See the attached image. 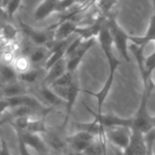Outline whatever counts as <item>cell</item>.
Returning <instances> with one entry per match:
<instances>
[{
	"label": "cell",
	"mask_w": 155,
	"mask_h": 155,
	"mask_svg": "<svg viewBox=\"0 0 155 155\" xmlns=\"http://www.w3.org/2000/svg\"><path fill=\"white\" fill-rule=\"evenodd\" d=\"M153 88L150 87H143V93L141 97L140 103L139 105L138 110L134 117H132V127L138 129L144 134L148 133L151 130H153V117H151L148 110V101L150 94Z\"/></svg>",
	"instance_id": "7a4b0ae2"
},
{
	"label": "cell",
	"mask_w": 155,
	"mask_h": 155,
	"mask_svg": "<svg viewBox=\"0 0 155 155\" xmlns=\"http://www.w3.org/2000/svg\"><path fill=\"white\" fill-rule=\"evenodd\" d=\"M97 39H98V41L101 45V49H102V51L106 57V59L108 61L109 75H108V78L105 81L104 86L102 87V89L99 92L94 93V92H91L89 91H83L85 93L90 94V95L93 96L94 98H96L97 102H98L97 112L102 113V107H103V104H104V102H105V101H106V99H107V97H108V95H109V93L112 88L116 70L118 69L119 66L121 64V61L120 59H118L113 53L114 44H113V40H112V38H111V35H110V29L108 27L107 18L105 19V21L101 27V29L98 35Z\"/></svg>",
	"instance_id": "6da1fadb"
},
{
	"label": "cell",
	"mask_w": 155,
	"mask_h": 155,
	"mask_svg": "<svg viewBox=\"0 0 155 155\" xmlns=\"http://www.w3.org/2000/svg\"><path fill=\"white\" fill-rule=\"evenodd\" d=\"M45 135L47 137V140H45V141L47 142L48 147H50L58 152H62L66 150L68 146L66 139H63L60 135L55 132H50L49 130H48V132H46Z\"/></svg>",
	"instance_id": "2e32d148"
},
{
	"label": "cell",
	"mask_w": 155,
	"mask_h": 155,
	"mask_svg": "<svg viewBox=\"0 0 155 155\" xmlns=\"http://www.w3.org/2000/svg\"><path fill=\"white\" fill-rule=\"evenodd\" d=\"M0 155H12L8 149V142L3 137H2V145H1V150H0Z\"/></svg>",
	"instance_id": "4316f807"
},
{
	"label": "cell",
	"mask_w": 155,
	"mask_h": 155,
	"mask_svg": "<svg viewBox=\"0 0 155 155\" xmlns=\"http://www.w3.org/2000/svg\"><path fill=\"white\" fill-rule=\"evenodd\" d=\"M0 30H1V29H0Z\"/></svg>",
	"instance_id": "836d02e7"
},
{
	"label": "cell",
	"mask_w": 155,
	"mask_h": 155,
	"mask_svg": "<svg viewBox=\"0 0 155 155\" xmlns=\"http://www.w3.org/2000/svg\"><path fill=\"white\" fill-rule=\"evenodd\" d=\"M60 0H44L34 12V18L37 21H42L48 18L53 12H57V8Z\"/></svg>",
	"instance_id": "4fadbf2b"
},
{
	"label": "cell",
	"mask_w": 155,
	"mask_h": 155,
	"mask_svg": "<svg viewBox=\"0 0 155 155\" xmlns=\"http://www.w3.org/2000/svg\"><path fill=\"white\" fill-rule=\"evenodd\" d=\"M18 150L20 155H32L28 150V147L24 143L22 139L18 136Z\"/></svg>",
	"instance_id": "484cf974"
},
{
	"label": "cell",
	"mask_w": 155,
	"mask_h": 155,
	"mask_svg": "<svg viewBox=\"0 0 155 155\" xmlns=\"http://www.w3.org/2000/svg\"><path fill=\"white\" fill-rule=\"evenodd\" d=\"M107 23L113 40L114 47L117 48L122 58H124L127 62H130V57L129 54L130 36L118 25V23L112 17L107 18Z\"/></svg>",
	"instance_id": "3957f363"
},
{
	"label": "cell",
	"mask_w": 155,
	"mask_h": 155,
	"mask_svg": "<svg viewBox=\"0 0 155 155\" xmlns=\"http://www.w3.org/2000/svg\"><path fill=\"white\" fill-rule=\"evenodd\" d=\"M49 53L50 51L48 47H36L33 48L28 55L32 66H39L42 63L45 65Z\"/></svg>",
	"instance_id": "e0dca14e"
},
{
	"label": "cell",
	"mask_w": 155,
	"mask_h": 155,
	"mask_svg": "<svg viewBox=\"0 0 155 155\" xmlns=\"http://www.w3.org/2000/svg\"><path fill=\"white\" fill-rule=\"evenodd\" d=\"M0 81L5 86L18 81V74L12 65H6L0 62Z\"/></svg>",
	"instance_id": "9a60e30c"
},
{
	"label": "cell",
	"mask_w": 155,
	"mask_h": 155,
	"mask_svg": "<svg viewBox=\"0 0 155 155\" xmlns=\"http://www.w3.org/2000/svg\"><path fill=\"white\" fill-rule=\"evenodd\" d=\"M106 137L111 145L125 150L130 145V128L117 127L106 130Z\"/></svg>",
	"instance_id": "ba28073f"
},
{
	"label": "cell",
	"mask_w": 155,
	"mask_h": 155,
	"mask_svg": "<svg viewBox=\"0 0 155 155\" xmlns=\"http://www.w3.org/2000/svg\"><path fill=\"white\" fill-rule=\"evenodd\" d=\"M80 91H81V90L79 87V83H78L77 80L68 87V94L66 96L65 99V110H66V115H65V119L63 121V125L62 128H66L68 119L71 115L72 112V109L75 105V102L77 101L78 95H79Z\"/></svg>",
	"instance_id": "30bf717a"
},
{
	"label": "cell",
	"mask_w": 155,
	"mask_h": 155,
	"mask_svg": "<svg viewBox=\"0 0 155 155\" xmlns=\"http://www.w3.org/2000/svg\"><path fill=\"white\" fill-rule=\"evenodd\" d=\"M79 27V23L74 19L60 20L54 28V41H63L71 38L76 33V29Z\"/></svg>",
	"instance_id": "9c48e42d"
},
{
	"label": "cell",
	"mask_w": 155,
	"mask_h": 155,
	"mask_svg": "<svg viewBox=\"0 0 155 155\" xmlns=\"http://www.w3.org/2000/svg\"><path fill=\"white\" fill-rule=\"evenodd\" d=\"M152 122H153V128L155 129V117H153V120H152Z\"/></svg>",
	"instance_id": "1f68e13d"
},
{
	"label": "cell",
	"mask_w": 155,
	"mask_h": 155,
	"mask_svg": "<svg viewBox=\"0 0 155 155\" xmlns=\"http://www.w3.org/2000/svg\"><path fill=\"white\" fill-rule=\"evenodd\" d=\"M123 155H136V154L133 151V150L130 146H128L125 150H123Z\"/></svg>",
	"instance_id": "f1b7e54d"
},
{
	"label": "cell",
	"mask_w": 155,
	"mask_h": 155,
	"mask_svg": "<svg viewBox=\"0 0 155 155\" xmlns=\"http://www.w3.org/2000/svg\"><path fill=\"white\" fill-rule=\"evenodd\" d=\"M10 103L8 102V101L6 98L0 99V120L3 118V116L6 114L7 111H8V110H10Z\"/></svg>",
	"instance_id": "d4e9b609"
},
{
	"label": "cell",
	"mask_w": 155,
	"mask_h": 155,
	"mask_svg": "<svg viewBox=\"0 0 155 155\" xmlns=\"http://www.w3.org/2000/svg\"><path fill=\"white\" fill-rule=\"evenodd\" d=\"M145 141H146V148H147L146 155H154L153 149L155 143V129L151 130L150 131L145 134Z\"/></svg>",
	"instance_id": "603a6c76"
},
{
	"label": "cell",
	"mask_w": 155,
	"mask_h": 155,
	"mask_svg": "<svg viewBox=\"0 0 155 155\" xmlns=\"http://www.w3.org/2000/svg\"><path fill=\"white\" fill-rule=\"evenodd\" d=\"M75 73H71L67 71L64 75H62L60 78L54 81L49 88L54 89V88H66V87H69L75 81H76V78H75Z\"/></svg>",
	"instance_id": "ffe728a7"
},
{
	"label": "cell",
	"mask_w": 155,
	"mask_h": 155,
	"mask_svg": "<svg viewBox=\"0 0 155 155\" xmlns=\"http://www.w3.org/2000/svg\"><path fill=\"white\" fill-rule=\"evenodd\" d=\"M15 59H16V57L14 55V51L11 49H6L1 53V55H0V62L6 65L13 66Z\"/></svg>",
	"instance_id": "cb8c5ba5"
},
{
	"label": "cell",
	"mask_w": 155,
	"mask_h": 155,
	"mask_svg": "<svg viewBox=\"0 0 155 155\" xmlns=\"http://www.w3.org/2000/svg\"><path fill=\"white\" fill-rule=\"evenodd\" d=\"M97 42V38H90V39H83L81 45L78 47L75 52L70 55L68 58H66L67 60V69L68 72L75 73L78 67L81 63L82 59L86 56L87 52L95 45Z\"/></svg>",
	"instance_id": "8992f818"
},
{
	"label": "cell",
	"mask_w": 155,
	"mask_h": 155,
	"mask_svg": "<svg viewBox=\"0 0 155 155\" xmlns=\"http://www.w3.org/2000/svg\"><path fill=\"white\" fill-rule=\"evenodd\" d=\"M16 131L17 135L22 139L28 148H32L39 155H47L48 153V146L40 134L29 131H21L18 130H16Z\"/></svg>",
	"instance_id": "52a82bcc"
},
{
	"label": "cell",
	"mask_w": 155,
	"mask_h": 155,
	"mask_svg": "<svg viewBox=\"0 0 155 155\" xmlns=\"http://www.w3.org/2000/svg\"><path fill=\"white\" fill-rule=\"evenodd\" d=\"M69 155H85L84 152H74V151H70Z\"/></svg>",
	"instance_id": "f546056e"
},
{
	"label": "cell",
	"mask_w": 155,
	"mask_h": 155,
	"mask_svg": "<svg viewBox=\"0 0 155 155\" xmlns=\"http://www.w3.org/2000/svg\"><path fill=\"white\" fill-rule=\"evenodd\" d=\"M111 150L108 152V155H123V150L111 145Z\"/></svg>",
	"instance_id": "83f0119b"
},
{
	"label": "cell",
	"mask_w": 155,
	"mask_h": 155,
	"mask_svg": "<svg viewBox=\"0 0 155 155\" xmlns=\"http://www.w3.org/2000/svg\"><path fill=\"white\" fill-rule=\"evenodd\" d=\"M136 155H146L147 148L145 134L135 128H130V141L129 145Z\"/></svg>",
	"instance_id": "8fae6325"
},
{
	"label": "cell",
	"mask_w": 155,
	"mask_h": 155,
	"mask_svg": "<svg viewBox=\"0 0 155 155\" xmlns=\"http://www.w3.org/2000/svg\"><path fill=\"white\" fill-rule=\"evenodd\" d=\"M1 145H2V136L0 135V150H1Z\"/></svg>",
	"instance_id": "4dcf8cb0"
},
{
	"label": "cell",
	"mask_w": 155,
	"mask_h": 155,
	"mask_svg": "<svg viewBox=\"0 0 155 155\" xmlns=\"http://www.w3.org/2000/svg\"><path fill=\"white\" fill-rule=\"evenodd\" d=\"M153 3H154V14H155V0H153Z\"/></svg>",
	"instance_id": "d6a6232c"
},
{
	"label": "cell",
	"mask_w": 155,
	"mask_h": 155,
	"mask_svg": "<svg viewBox=\"0 0 155 155\" xmlns=\"http://www.w3.org/2000/svg\"><path fill=\"white\" fill-rule=\"evenodd\" d=\"M20 27L28 39L37 47H48L54 41V29L52 28L47 30L35 29L23 22H20Z\"/></svg>",
	"instance_id": "5b68a950"
},
{
	"label": "cell",
	"mask_w": 155,
	"mask_h": 155,
	"mask_svg": "<svg viewBox=\"0 0 155 155\" xmlns=\"http://www.w3.org/2000/svg\"><path fill=\"white\" fill-rule=\"evenodd\" d=\"M68 71L67 69V60L66 58H62L58 62H57L55 65H53L48 71L47 75L44 79L43 85L49 87L54 81H56L58 78H60L62 75H64Z\"/></svg>",
	"instance_id": "7c38bea8"
},
{
	"label": "cell",
	"mask_w": 155,
	"mask_h": 155,
	"mask_svg": "<svg viewBox=\"0 0 155 155\" xmlns=\"http://www.w3.org/2000/svg\"><path fill=\"white\" fill-rule=\"evenodd\" d=\"M85 109L93 116V122L101 126L105 130L117 128V127H127L131 128L132 127V118L128 119H122L120 118L114 114H103V113H98L96 110H93L91 107H89L85 102L82 103Z\"/></svg>",
	"instance_id": "277c9868"
},
{
	"label": "cell",
	"mask_w": 155,
	"mask_h": 155,
	"mask_svg": "<svg viewBox=\"0 0 155 155\" xmlns=\"http://www.w3.org/2000/svg\"><path fill=\"white\" fill-rule=\"evenodd\" d=\"M13 67L17 73L23 74L32 68V64L30 62V59L28 56L27 55H20L16 57V59L13 63Z\"/></svg>",
	"instance_id": "d6986e66"
},
{
	"label": "cell",
	"mask_w": 155,
	"mask_h": 155,
	"mask_svg": "<svg viewBox=\"0 0 155 155\" xmlns=\"http://www.w3.org/2000/svg\"><path fill=\"white\" fill-rule=\"evenodd\" d=\"M40 70L38 68H31L30 70L18 75V81L26 84H33L39 78Z\"/></svg>",
	"instance_id": "44dd1931"
},
{
	"label": "cell",
	"mask_w": 155,
	"mask_h": 155,
	"mask_svg": "<svg viewBox=\"0 0 155 155\" xmlns=\"http://www.w3.org/2000/svg\"><path fill=\"white\" fill-rule=\"evenodd\" d=\"M0 35H1L3 38H5L9 43H11L17 38L18 30L14 26H12L10 24H7L3 27V28L1 30H0Z\"/></svg>",
	"instance_id": "7402d4cb"
},
{
	"label": "cell",
	"mask_w": 155,
	"mask_h": 155,
	"mask_svg": "<svg viewBox=\"0 0 155 155\" xmlns=\"http://www.w3.org/2000/svg\"><path fill=\"white\" fill-rule=\"evenodd\" d=\"M41 99L43 100V102L46 103L47 107L49 108H54L59 105H65V101L62 100L59 96H58L52 89L47 86H42L39 89L38 91Z\"/></svg>",
	"instance_id": "5bb4252c"
},
{
	"label": "cell",
	"mask_w": 155,
	"mask_h": 155,
	"mask_svg": "<svg viewBox=\"0 0 155 155\" xmlns=\"http://www.w3.org/2000/svg\"><path fill=\"white\" fill-rule=\"evenodd\" d=\"M25 94H28V91L19 81L6 85L3 90L4 98H12V97L21 96Z\"/></svg>",
	"instance_id": "ac0fdd59"
}]
</instances>
